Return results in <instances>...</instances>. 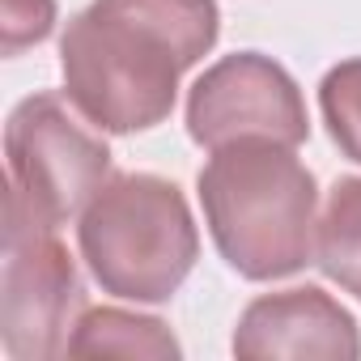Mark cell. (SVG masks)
Wrapping results in <instances>:
<instances>
[{
  "mask_svg": "<svg viewBox=\"0 0 361 361\" xmlns=\"http://www.w3.org/2000/svg\"><path fill=\"white\" fill-rule=\"evenodd\" d=\"M217 35V0H94L60 39L64 94L98 132H149L170 119L178 81Z\"/></svg>",
  "mask_w": 361,
  "mask_h": 361,
  "instance_id": "cell-1",
  "label": "cell"
},
{
  "mask_svg": "<svg viewBox=\"0 0 361 361\" xmlns=\"http://www.w3.org/2000/svg\"><path fill=\"white\" fill-rule=\"evenodd\" d=\"M196 192L213 247L238 276L281 281L314 264L319 183L289 145L238 140L213 149Z\"/></svg>",
  "mask_w": 361,
  "mask_h": 361,
  "instance_id": "cell-2",
  "label": "cell"
},
{
  "mask_svg": "<svg viewBox=\"0 0 361 361\" xmlns=\"http://www.w3.org/2000/svg\"><path fill=\"white\" fill-rule=\"evenodd\" d=\"M77 247L102 293L161 306L200 259V230L178 183L149 170L115 174L77 217Z\"/></svg>",
  "mask_w": 361,
  "mask_h": 361,
  "instance_id": "cell-3",
  "label": "cell"
},
{
  "mask_svg": "<svg viewBox=\"0 0 361 361\" xmlns=\"http://www.w3.org/2000/svg\"><path fill=\"white\" fill-rule=\"evenodd\" d=\"M9 196L43 226H68L111 178V149L98 128L68 111V94L43 90L13 106L5 123Z\"/></svg>",
  "mask_w": 361,
  "mask_h": 361,
  "instance_id": "cell-4",
  "label": "cell"
},
{
  "mask_svg": "<svg viewBox=\"0 0 361 361\" xmlns=\"http://www.w3.org/2000/svg\"><path fill=\"white\" fill-rule=\"evenodd\" d=\"M85 310V285L56 238L30 209L5 196V276H0V344L13 361H51Z\"/></svg>",
  "mask_w": 361,
  "mask_h": 361,
  "instance_id": "cell-5",
  "label": "cell"
},
{
  "mask_svg": "<svg viewBox=\"0 0 361 361\" xmlns=\"http://www.w3.org/2000/svg\"><path fill=\"white\" fill-rule=\"evenodd\" d=\"M188 136L209 153L238 140L298 149L310 136L302 85L264 51L221 56L188 90Z\"/></svg>",
  "mask_w": 361,
  "mask_h": 361,
  "instance_id": "cell-6",
  "label": "cell"
},
{
  "mask_svg": "<svg viewBox=\"0 0 361 361\" xmlns=\"http://www.w3.org/2000/svg\"><path fill=\"white\" fill-rule=\"evenodd\" d=\"M234 357L243 361H357L361 357V327L348 306H340L319 285H298L281 293H259L234 327L230 340Z\"/></svg>",
  "mask_w": 361,
  "mask_h": 361,
  "instance_id": "cell-7",
  "label": "cell"
},
{
  "mask_svg": "<svg viewBox=\"0 0 361 361\" xmlns=\"http://www.w3.org/2000/svg\"><path fill=\"white\" fill-rule=\"evenodd\" d=\"M68 357H149V361H178L183 344L174 331L153 319L123 306H85L73 336Z\"/></svg>",
  "mask_w": 361,
  "mask_h": 361,
  "instance_id": "cell-8",
  "label": "cell"
},
{
  "mask_svg": "<svg viewBox=\"0 0 361 361\" xmlns=\"http://www.w3.org/2000/svg\"><path fill=\"white\" fill-rule=\"evenodd\" d=\"M314 264L327 281H336L344 293L361 302V174L336 178V188L327 192Z\"/></svg>",
  "mask_w": 361,
  "mask_h": 361,
  "instance_id": "cell-9",
  "label": "cell"
},
{
  "mask_svg": "<svg viewBox=\"0 0 361 361\" xmlns=\"http://www.w3.org/2000/svg\"><path fill=\"white\" fill-rule=\"evenodd\" d=\"M319 111L336 149L361 166V56L340 60L319 81Z\"/></svg>",
  "mask_w": 361,
  "mask_h": 361,
  "instance_id": "cell-10",
  "label": "cell"
},
{
  "mask_svg": "<svg viewBox=\"0 0 361 361\" xmlns=\"http://www.w3.org/2000/svg\"><path fill=\"white\" fill-rule=\"evenodd\" d=\"M0 51L22 56L56 30V0H0Z\"/></svg>",
  "mask_w": 361,
  "mask_h": 361,
  "instance_id": "cell-11",
  "label": "cell"
}]
</instances>
